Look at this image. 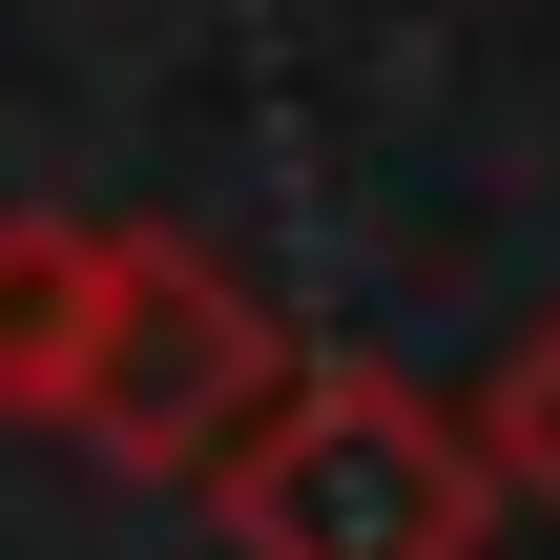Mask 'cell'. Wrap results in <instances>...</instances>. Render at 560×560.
<instances>
[{
  "label": "cell",
  "instance_id": "1",
  "mask_svg": "<svg viewBox=\"0 0 560 560\" xmlns=\"http://www.w3.org/2000/svg\"><path fill=\"white\" fill-rule=\"evenodd\" d=\"M208 520L249 560H478L499 540V478H478V436H457L416 374L291 353V395L208 457Z\"/></svg>",
  "mask_w": 560,
  "mask_h": 560
},
{
  "label": "cell",
  "instance_id": "2",
  "mask_svg": "<svg viewBox=\"0 0 560 560\" xmlns=\"http://www.w3.org/2000/svg\"><path fill=\"white\" fill-rule=\"evenodd\" d=\"M270 395H291V332H270L187 229H104V332H83L62 436H104L125 478H208Z\"/></svg>",
  "mask_w": 560,
  "mask_h": 560
},
{
  "label": "cell",
  "instance_id": "3",
  "mask_svg": "<svg viewBox=\"0 0 560 560\" xmlns=\"http://www.w3.org/2000/svg\"><path fill=\"white\" fill-rule=\"evenodd\" d=\"M83 332H104V229H83V208H0V416L62 436Z\"/></svg>",
  "mask_w": 560,
  "mask_h": 560
},
{
  "label": "cell",
  "instance_id": "4",
  "mask_svg": "<svg viewBox=\"0 0 560 560\" xmlns=\"http://www.w3.org/2000/svg\"><path fill=\"white\" fill-rule=\"evenodd\" d=\"M457 436H478V478H499V499H540V520H560V312H520V353L457 395Z\"/></svg>",
  "mask_w": 560,
  "mask_h": 560
}]
</instances>
